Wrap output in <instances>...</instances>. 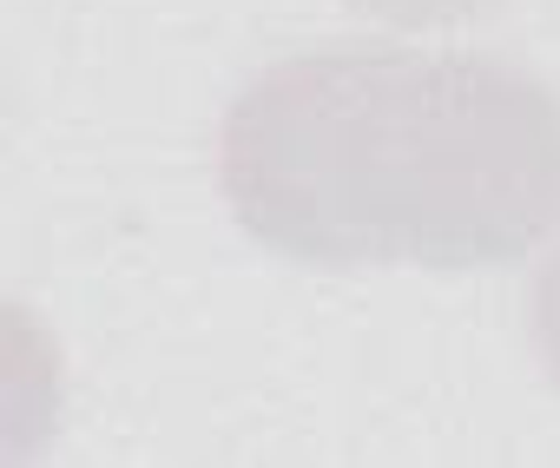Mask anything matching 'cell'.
Segmentation results:
<instances>
[{"label": "cell", "mask_w": 560, "mask_h": 468, "mask_svg": "<svg viewBox=\"0 0 560 468\" xmlns=\"http://www.w3.org/2000/svg\"><path fill=\"white\" fill-rule=\"evenodd\" d=\"M534 350H540V363H547V376L560 383V251L540 265V278H534Z\"/></svg>", "instance_id": "7a4b0ae2"}, {"label": "cell", "mask_w": 560, "mask_h": 468, "mask_svg": "<svg viewBox=\"0 0 560 468\" xmlns=\"http://www.w3.org/2000/svg\"><path fill=\"white\" fill-rule=\"evenodd\" d=\"M218 191L317 271L521 265L560 231V100L488 54L330 40L231 100Z\"/></svg>", "instance_id": "6da1fadb"}, {"label": "cell", "mask_w": 560, "mask_h": 468, "mask_svg": "<svg viewBox=\"0 0 560 468\" xmlns=\"http://www.w3.org/2000/svg\"><path fill=\"white\" fill-rule=\"evenodd\" d=\"M376 21L389 27H435V21H462V14H481L488 0H357Z\"/></svg>", "instance_id": "3957f363"}]
</instances>
